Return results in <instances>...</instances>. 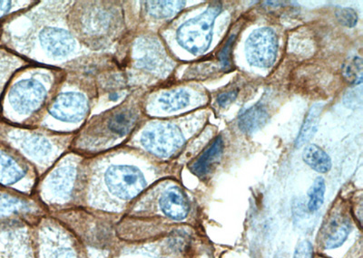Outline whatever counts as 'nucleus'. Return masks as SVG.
<instances>
[{
  "instance_id": "f257e3e1",
  "label": "nucleus",
  "mask_w": 363,
  "mask_h": 258,
  "mask_svg": "<svg viewBox=\"0 0 363 258\" xmlns=\"http://www.w3.org/2000/svg\"><path fill=\"white\" fill-rule=\"evenodd\" d=\"M221 11L222 6L216 2L210 5L199 17L182 25L177 31L180 46L196 56L206 53L212 43L213 24Z\"/></svg>"
},
{
  "instance_id": "f03ea898",
  "label": "nucleus",
  "mask_w": 363,
  "mask_h": 258,
  "mask_svg": "<svg viewBox=\"0 0 363 258\" xmlns=\"http://www.w3.org/2000/svg\"><path fill=\"white\" fill-rule=\"evenodd\" d=\"M278 50L277 35L271 28H262L252 32L245 44V53L252 66L268 69L274 64Z\"/></svg>"
},
{
  "instance_id": "7ed1b4c3",
  "label": "nucleus",
  "mask_w": 363,
  "mask_h": 258,
  "mask_svg": "<svg viewBox=\"0 0 363 258\" xmlns=\"http://www.w3.org/2000/svg\"><path fill=\"white\" fill-rule=\"evenodd\" d=\"M184 138L181 131L172 124H160L144 132L142 144L158 157H170L183 146Z\"/></svg>"
},
{
  "instance_id": "20e7f679",
  "label": "nucleus",
  "mask_w": 363,
  "mask_h": 258,
  "mask_svg": "<svg viewBox=\"0 0 363 258\" xmlns=\"http://www.w3.org/2000/svg\"><path fill=\"white\" fill-rule=\"evenodd\" d=\"M106 184L113 194L129 201L145 189L147 182L140 170L132 166H116L108 170Z\"/></svg>"
},
{
  "instance_id": "39448f33",
  "label": "nucleus",
  "mask_w": 363,
  "mask_h": 258,
  "mask_svg": "<svg viewBox=\"0 0 363 258\" xmlns=\"http://www.w3.org/2000/svg\"><path fill=\"white\" fill-rule=\"evenodd\" d=\"M45 90L35 80H23L16 83L9 93L12 108L21 114H27L40 107L44 101Z\"/></svg>"
},
{
  "instance_id": "423d86ee",
  "label": "nucleus",
  "mask_w": 363,
  "mask_h": 258,
  "mask_svg": "<svg viewBox=\"0 0 363 258\" xmlns=\"http://www.w3.org/2000/svg\"><path fill=\"white\" fill-rule=\"evenodd\" d=\"M89 105L85 96L77 93H62L55 100L50 112L58 120L77 122L85 117Z\"/></svg>"
},
{
  "instance_id": "0eeeda50",
  "label": "nucleus",
  "mask_w": 363,
  "mask_h": 258,
  "mask_svg": "<svg viewBox=\"0 0 363 258\" xmlns=\"http://www.w3.org/2000/svg\"><path fill=\"white\" fill-rule=\"evenodd\" d=\"M42 47L56 57H66L74 48V40L68 32L60 28H48L40 33Z\"/></svg>"
},
{
  "instance_id": "6e6552de",
  "label": "nucleus",
  "mask_w": 363,
  "mask_h": 258,
  "mask_svg": "<svg viewBox=\"0 0 363 258\" xmlns=\"http://www.w3.org/2000/svg\"><path fill=\"white\" fill-rule=\"evenodd\" d=\"M160 206L164 214L174 221H183L189 213L187 197L178 187H172L162 195Z\"/></svg>"
},
{
  "instance_id": "1a4fd4ad",
  "label": "nucleus",
  "mask_w": 363,
  "mask_h": 258,
  "mask_svg": "<svg viewBox=\"0 0 363 258\" xmlns=\"http://www.w3.org/2000/svg\"><path fill=\"white\" fill-rule=\"evenodd\" d=\"M223 151V141L221 137H217L202 155L190 167L192 172L199 177L206 176L212 172L213 168L221 159Z\"/></svg>"
},
{
  "instance_id": "9d476101",
  "label": "nucleus",
  "mask_w": 363,
  "mask_h": 258,
  "mask_svg": "<svg viewBox=\"0 0 363 258\" xmlns=\"http://www.w3.org/2000/svg\"><path fill=\"white\" fill-rule=\"evenodd\" d=\"M269 121L267 108L262 105H255L240 115L239 128L245 134H252L260 130Z\"/></svg>"
},
{
  "instance_id": "9b49d317",
  "label": "nucleus",
  "mask_w": 363,
  "mask_h": 258,
  "mask_svg": "<svg viewBox=\"0 0 363 258\" xmlns=\"http://www.w3.org/2000/svg\"><path fill=\"white\" fill-rule=\"evenodd\" d=\"M26 170L9 155L0 151V183L13 185L25 176Z\"/></svg>"
},
{
  "instance_id": "f8f14e48",
  "label": "nucleus",
  "mask_w": 363,
  "mask_h": 258,
  "mask_svg": "<svg viewBox=\"0 0 363 258\" xmlns=\"http://www.w3.org/2000/svg\"><path fill=\"white\" fill-rule=\"evenodd\" d=\"M303 159L308 166L317 172L326 173L332 168V160L329 155L315 144H310L306 147Z\"/></svg>"
},
{
  "instance_id": "ddd939ff",
  "label": "nucleus",
  "mask_w": 363,
  "mask_h": 258,
  "mask_svg": "<svg viewBox=\"0 0 363 258\" xmlns=\"http://www.w3.org/2000/svg\"><path fill=\"white\" fill-rule=\"evenodd\" d=\"M323 105L320 103L314 105L308 112L306 120L301 127L299 135L295 141V146L299 148L306 144L314 136L319 124L320 116L322 114Z\"/></svg>"
},
{
  "instance_id": "4468645a",
  "label": "nucleus",
  "mask_w": 363,
  "mask_h": 258,
  "mask_svg": "<svg viewBox=\"0 0 363 258\" xmlns=\"http://www.w3.org/2000/svg\"><path fill=\"white\" fill-rule=\"evenodd\" d=\"M149 14L158 18H169L183 9L184 1H150L147 3Z\"/></svg>"
},
{
  "instance_id": "2eb2a0df",
  "label": "nucleus",
  "mask_w": 363,
  "mask_h": 258,
  "mask_svg": "<svg viewBox=\"0 0 363 258\" xmlns=\"http://www.w3.org/2000/svg\"><path fill=\"white\" fill-rule=\"evenodd\" d=\"M159 102L161 103L162 108L164 111H178V110L184 108L186 105H189L190 95L184 90L172 91L162 95L160 99H159Z\"/></svg>"
},
{
  "instance_id": "dca6fc26",
  "label": "nucleus",
  "mask_w": 363,
  "mask_h": 258,
  "mask_svg": "<svg viewBox=\"0 0 363 258\" xmlns=\"http://www.w3.org/2000/svg\"><path fill=\"white\" fill-rule=\"evenodd\" d=\"M74 180V170L65 168L54 174L53 178H52V186L58 192V194L66 195L72 189Z\"/></svg>"
},
{
  "instance_id": "f3484780",
  "label": "nucleus",
  "mask_w": 363,
  "mask_h": 258,
  "mask_svg": "<svg viewBox=\"0 0 363 258\" xmlns=\"http://www.w3.org/2000/svg\"><path fill=\"white\" fill-rule=\"evenodd\" d=\"M350 231H351V228L346 222H342V223L340 222V223L333 225L325 241V248L335 250V248L342 246L348 238Z\"/></svg>"
},
{
  "instance_id": "a211bd4d",
  "label": "nucleus",
  "mask_w": 363,
  "mask_h": 258,
  "mask_svg": "<svg viewBox=\"0 0 363 258\" xmlns=\"http://www.w3.org/2000/svg\"><path fill=\"white\" fill-rule=\"evenodd\" d=\"M136 116L134 112H124L116 115L109 122V129L118 135L128 134L135 124Z\"/></svg>"
},
{
  "instance_id": "6ab92c4d",
  "label": "nucleus",
  "mask_w": 363,
  "mask_h": 258,
  "mask_svg": "<svg viewBox=\"0 0 363 258\" xmlns=\"http://www.w3.org/2000/svg\"><path fill=\"white\" fill-rule=\"evenodd\" d=\"M324 194H325V182L319 177V178L314 180L313 186L308 192V196H309L308 208L311 211H316L323 206Z\"/></svg>"
},
{
  "instance_id": "aec40b11",
  "label": "nucleus",
  "mask_w": 363,
  "mask_h": 258,
  "mask_svg": "<svg viewBox=\"0 0 363 258\" xmlns=\"http://www.w3.org/2000/svg\"><path fill=\"white\" fill-rule=\"evenodd\" d=\"M345 78L353 85H361L362 81V60L359 57L353 58L345 66Z\"/></svg>"
},
{
  "instance_id": "412c9836",
  "label": "nucleus",
  "mask_w": 363,
  "mask_h": 258,
  "mask_svg": "<svg viewBox=\"0 0 363 258\" xmlns=\"http://www.w3.org/2000/svg\"><path fill=\"white\" fill-rule=\"evenodd\" d=\"M50 145L40 138H35L28 143L27 151L34 157H44L50 151Z\"/></svg>"
},
{
  "instance_id": "4be33fe9",
  "label": "nucleus",
  "mask_w": 363,
  "mask_h": 258,
  "mask_svg": "<svg viewBox=\"0 0 363 258\" xmlns=\"http://www.w3.org/2000/svg\"><path fill=\"white\" fill-rule=\"evenodd\" d=\"M336 17L340 23L347 28L355 27L358 22V16L352 8H342L336 12Z\"/></svg>"
},
{
  "instance_id": "5701e85b",
  "label": "nucleus",
  "mask_w": 363,
  "mask_h": 258,
  "mask_svg": "<svg viewBox=\"0 0 363 258\" xmlns=\"http://www.w3.org/2000/svg\"><path fill=\"white\" fill-rule=\"evenodd\" d=\"M235 35H231L228 41L226 42L225 47L223 48L221 53L219 54L220 62H221L223 69H226L231 66V54L233 42H235Z\"/></svg>"
},
{
  "instance_id": "b1692460",
  "label": "nucleus",
  "mask_w": 363,
  "mask_h": 258,
  "mask_svg": "<svg viewBox=\"0 0 363 258\" xmlns=\"http://www.w3.org/2000/svg\"><path fill=\"white\" fill-rule=\"evenodd\" d=\"M313 246L309 241L303 240L298 244L294 258H313Z\"/></svg>"
},
{
  "instance_id": "393cba45",
  "label": "nucleus",
  "mask_w": 363,
  "mask_h": 258,
  "mask_svg": "<svg viewBox=\"0 0 363 258\" xmlns=\"http://www.w3.org/2000/svg\"><path fill=\"white\" fill-rule=\"evenodd\" d=\"M238 90H235V91H230L228 93H222L221 95L218 96L217 101H218L219 105H221L222 107H225V106L235 101L236 98H238Z\"/></svg>"
},
{
  "instance_id": "a878e982",
  "label": "nucleus",
  "mask_w": 363,
  "mask_h": 258,
  "mask_svg": "<svg viewBox=\"0 0 363 258\" xmlns=\"http://www.w3.org/2000/svg\"><path fill=\"white\" fill-rule=\"evenodd\" d=\"M12 8V2L11 1H0V18L3 16L8 14L9 11Z\"/></svg>"
},
{
  "instance_id": "bb28decb",
  "label": "nucleus",
  "mask_w": 363,
  "mask_h": 258,
  "mask_svg": "<svg viewBox=\"0 0 363 258\" xmlns=\"http://www.w3.org/2000/svg\"><path fill=\"white\" fill-rule=\"evenodd\" d=\"M118 98V95L116 93H112L111 96H110V99L116 100Z\"/></svg>"
}]
</instances>
